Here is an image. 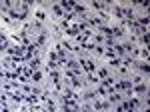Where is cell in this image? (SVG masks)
I'll return each mask as SVG.
<instances>
[{"label": "cell", "mask_w": 150, "mask_h": 112, "mask_svg": "<svg viewBox=\"0 0 150 112\" xmlns=\"http://www.w3.org/2000/svg\"><path fill=\"white\" fill-rule=\"evenodd\" d=\"M32 80H34V82H38V80H40V78H42V74H40V72H38V70H34V72H32Z\"/></svg>", "instance_id": "obj_3"}, {"label": "cell", "mask_w": 150, "mask_h": 112, "mask_svg": "<svg viewBox=\"0 0 150 112\" xmlns=\"http://www.w3.org/2000/svg\"><path fill=\"white\" fill-rule=\"evenodd\" d=\"M80 64H82V68H84L88 74H90V72H94V62H92V60H88V58H82V60H80Z\"/></svg>", "instance_id": "obj_1"}, {"label": "cell", "mask_w": 150, "mask_h": 112, "mask_svg": "<svg viewBox=\"0 0 150 112\" xmlns=\"http://www.w3.org/2000/svg\"><path fill=\"white\" fill-rule=\"evenodd\" d=\"M6 48H8V38L0 32V50H6Z\"/></svg>", "instance_id": "obj_2"}]
</instances>
